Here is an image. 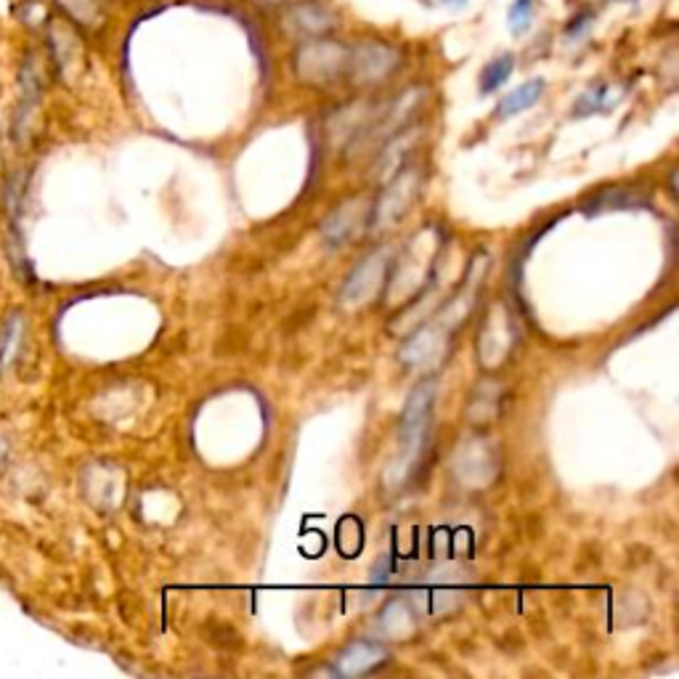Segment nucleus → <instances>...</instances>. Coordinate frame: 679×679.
Listing matches in <instances>:
<instances>
[{
	"label": "nucleus",
	"instance_id": "nucleus-1",
	"mask_svg": "<svg viewBox=\"0 0 679 679\" xmlns=\"http://www.w3.org/2000/svg\"><path fill=\"white\" fill-rule=\"evenodd\" d=\"M433 383L419 385L403 406V417H401V459L396 462V470H411V464L417 462L419 449L425 444L428 436V422H430V409H433Z\"/></svg>",
	"mask_w": 679,
	"mask_h": 679
},
{
	"label": "nucleus",
	"instance_id": "nucleus-2",
	"mask_svg": "<svg viewBox=\"0 0 679 679\" xmlns=\"http://www.w3.org/2000/svg\"><path fill=\"white\" fill-rule=\"evenodd\" d=\"M350 51L335 40H311L295 51V69L308 83H332L348 69Z\"/></svg>",
	"mask_w": 679,
	"mask_h": 679
},
{
	"label": "nucleus",
	"instance_id": "nucleus-3",
	"mask_svg": "<svg viewBox=\"0 0 679 679\" xmlns=\"http://www.w3.org/2000/svg\"><path fill=\"white\" fill-rule=\"evenodd\" d=\"M398 58V51L388 43H364L350 54L348 69L358 83H377L396 69Z\"/></svg>",
	"mask_w": 679,
	"mask_h": 679
},
{
	"label": "nucleus",
	"instance_id": "nucleus-4",
	"mask_svg": "<svg viewBox=\"0 0 679 679\" xmlns=\"http://www.w3.org/2000/svg\"><path fill=\"white\" fill-rule=\"evenodd\" d=\"M284 27L289 30V32H300V35H313V38H319V35H324V32H330L332 27H335V16L327 11V8H322L319 3H297V5H292L287 13H284Z\"/></svg>",
	"mask_w": 679,
	"mask_h": 679
},
{
	"label": "nucleus",
	"instance_id": "nucleus-5",
	"mask_svg": "<svg viewBox=\"0 0 679 679\" xmlns=\"http://www.w3.org/2000/svg\"><path fill=\"white\" fill-rule=\"evenodd\" d=\"M542 96H544V80H542V77H534V80L517 85L515 91H509L507 96L499 101V107H497V117L507 119V117L525 112V110H531Z\"/></svg>",
	"mask_w": 679,
	"mask_h": 679
},
{
	"label": "nucleus",
	"instance_id": "nucleus-6",
	"mask_svg": "<svg viewBox=\"0 0 679 679\" xmlns=\"http://www.w3.org/2000/svg\"><path fill=\"white\" fill-rule=\"evenodd\" d=\"M414 181L417 178L411 172H406V175H401L396 183L385 191V199H383L380 213H377V224H391V221H396L398 216L406 210V205L414 197Z\"/></svg>",
	"mask_w": 679,
	"mask_h": 679
},
{
	"label": "nucleus",
	"instance_id": "nucleus-7",
	"mask_svg": "<svg viewBox=\"0 0 679 679\" xmlns=\"http://www.w3.org/2000/svg\"><path fill=\"white\" fill-rule=\"evenodd\" d=\"M385 658V653L380 648L372 645H353L350 650H345L338 658V672L342 675H361L369 672L375 664H380Z\"/></svg>",
	"mask_w": 679,
	"mask_h": 679
},
{
	"label": "nucleus",
	"instance_id": "nucleus-8",
	"mask_svg": "<svg viewBox=\"0 0 679 679\" xmlns=\"http://www.w3.org/2000/svg\"><path fill=\"white\" fill-rule=\"evenodd\" d=\"M512 69H515V57L512 54H502L494 61H489L483 66V72H481V93H491L499 85H505L509 75H512Z\"/></svg>",
	"mask_w": 679,
	"mask_h": 679
},
{
	"label": "nucleus",
	"instance_id": "nucleus-9",
	"mask_svg": "<svg viewBox=\"0 0 679 679\" xmlns=\"http://www.w3.org/2000/svg\"><path fill=\"white\" fill-rule=\"evenodd\" d=\"M58 8L77 24H99L101 22V5L99 0H57Z\"/></svg>",
	"mask_w": 679,
	"mask_h": 679
},
{
	"label": "nucleus",
	"instance_id": "nucleus-10",
	"mask_svg": "<svg viewBox=\"0 0 679 679\" xmlns=\"http://www.w3.org/2000/svg\"><path fill=\"white\" fill-rule=\"evenodd\" d=\"M611 104V91L605 88V85H597V88H592L589 93H584L578 101H576V110L573 112L578 114H592L597 112V110H605Z\"/></svg>",
	"mask_w": 679,
	"mask_h": 679
},
{
	"label": "nucleus",
	"instance_id": "nucleus-11",
	"mask_svg": "<svg viewBox=\"0 0 679 679\" xmlns=\"http://www.w3.org/2000/svg\"><path fill=\"white\" fill-rule=\"evenodd\" d=\"M531 19H534V0H515L509 5L507 24L515 30V35L525 32V27L531 24Z\"/></svg>",
	"mask_w": 679,
	"mask_h": 679
},
{
	"label": "nucleus",
	"instance_id": "nucleus-12",
	"mask_svg": "<svg viewBox=\"0 0 679 679\" xmlns=\"http://www.w3.org/2000/svg\"><path fill=\"white\" fill-rule=\"evenodd\" d=\"M592 24V13H584V16H578L576 22H570V27H568V38H578V35H584V30Z\"/></svg>",
	"mask_w": 679,
	"mask_h": 679
},
{
	"label": "nucleus",
	"instance_id": "nucleus-13",
	"mask_svg": "<svg viewBox=\"0 0 679 679\" xmlns=\"http://www.w3.org/2000/svg\"><path fill=\"white\" fill-rule=\"evenodd\" d=\"M252 5H260V8H277L282 5V0H250Z\"/></svg>",
	"mask_w": 679,
	"mask_h": 679
}]
</instances>
